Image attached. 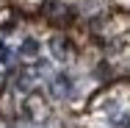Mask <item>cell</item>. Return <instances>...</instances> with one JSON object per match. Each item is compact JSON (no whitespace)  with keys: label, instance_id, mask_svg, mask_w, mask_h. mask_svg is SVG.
<instances>
[{"label":"cell","instance_id":"cell-4","mask_svg":"<svg viewBox=\"0 0 130 128\" xmlns=\"http://www.w3.org/2000/svg\"><path fill=\"white\" fill-rule=\"evenodd\" d=\"M108 125H111V128H130V114H127V111H122V114L111 117Z\"/></svg>","mask_w":130,"mask_h":128},{"label":"cell","instance_id":"cell-3","mask_svg":"<svg viewBox=\"0 0 130 128\" xmlns=\"http://www.w3.org/2000/svg\"><path fill=\"white\" fill-rule=\"evenodd\" d=\"M50 50H53V56H55L58 61H64V59H67V53H69V48H67V42H64V39H58V36H55V39L50 42Z\"/></svg>","mask_w":130,"mask_h":128},{"label":"cell","instance_id":"cell-1","mask_svg":"<svg viewBox=\"0 0 130 128\" xmlns=\"http://www.w3.org/2000/svg\"><path fill=\"white\" fill-rule=\"evenodd\" d=\"M50 98H55V100H64V98H69L72 95V78L64 75V73H58V75L50 78Z\"/></svg>","mask_w":130,"mask_h":128},{"label":"cell","instance_id":"cell-6","mask_svg":"<svg viewBox=\"0 0 130 128\" xmlns=\"http://www.w3.org/2000/svg\"><path fill=\"white\" fill-rule=\"evenodd\" d=\"M8 61H11V50H8L6 42L0 39V64H8Z\"/></svg>","mask_w":130,"mask_h":128},{"label":"cell","instance_id":"cell-2","mask_svg":"<svg viewBox=\"0 0 130 128\" xmlns=\"http://www.w3.org/2000/svg\"><path fill=\"white\" fill-rule=\"evenodd\" d=\"M39 50H42V45H39L33 36H28L25 42L20 45V56H25V59H36V56H39Z\"/></svg>","mask_w":130,"mask_h":128},{"label":"cell","instance_id":"cell-5","mask_svg":"<svg viewBox=\"0 0 130 128\" xmlns=\"http://www.w3.org/2000/svg\"><path fill=\"white\" fill-rule=\"evenodd\" d=\"M14 84H17V89H22V92H28V89H30V84H33V75H30V73H20Z\"/></svg>","mask_w":130,"mask_h":128}]
</instances>
